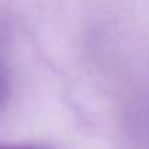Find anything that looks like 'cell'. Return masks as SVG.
Listing matches in <instances>:
<instances>
[{"label": "cell", "mask_w": 149, "mask_h": 149, "mask_svg": "<svg viewBox=\"0 0 149 149\" xmlns=\"http://www.w3.org/2000/svg\"><path fill=\"white\" fill-rule=\"evenodd\" d=\"M0 149H45L36 146H15V143H0Z\"/></svg>", "instance_id": "cell-1"}, {"label": "cell", "mask_w": 149, "mask_h": 149, "mask_svg": "<svg viewBox=\"0 0 149 149\" xmlns=\"http://www.w3.org/2000/svg\"><path fill=\"white\" fill-rule=\"evenodd\" d=\"M2 87H4V85H2V77H0V91H2Z\"/></svg>", "instance_id": "cell-2"}]
</instances>
